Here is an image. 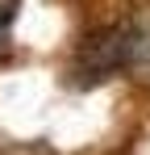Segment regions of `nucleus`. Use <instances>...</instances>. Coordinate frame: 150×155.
Returning <instances> with one entry per match:
<instances>
[{"mask_svg": "<svg viewBox=\"0 0 150 155\" xmlns=\"http://www.w3.org/2000/svg\"><path fill=\"white\" fill-rule=\"evenodd\" d=\"M129 51H133L129 21H117V25H104L96 34H88L79 42V51H75V63H71L75 84L88 88V84L117 76V71H129Z\"/></svg>", "mask_w": 150, "mask_h": 155, "instance_id": "f257e3e1", "label": "nucleus"}, {"mask_svg": "<svg viewBox=\"0 0 150 155\" xmlns=\"http://www.w3.org/2000/svg\"><path fill=\"white\" fill-rule=\"evenodd\" d=\"M129 34H133V51H129V71L150 84V8L129 17Z\"/></svg>", "mask_w": 150, "mask_h": 155, "instance_id": "f03ea898", "label": "nucleus"}, {"mask_svg": "<svg viewBox=\"0 0 150 155\" xmlns=\"http://www.w3.org/2000/svg\"><path fill=\"white\" fill-rule=\"evenodd\" d=\"M8 21H13V8H0V42H4V34H8Z\"/></svg>", "mask_w": 150, "mask_h": 155, "instance_id": "7ed1b4c3", "label": "nucleus"}]
</instances>
